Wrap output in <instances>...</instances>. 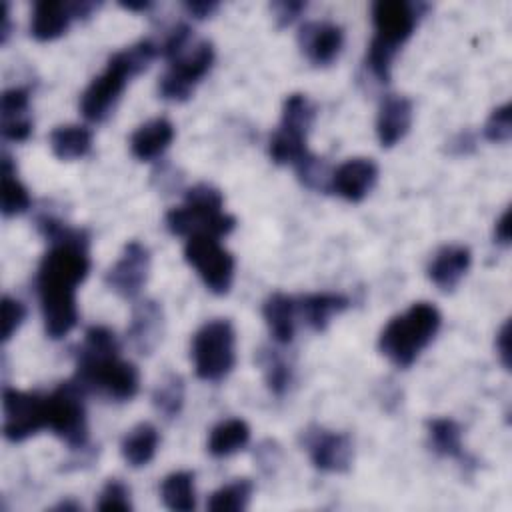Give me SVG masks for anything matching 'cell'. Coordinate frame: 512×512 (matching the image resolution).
I'll return each instance as SVG.
<instances>
[{
	"mask_svg": "<svg viewBox=\"0 0 512 512\" xmlns=\"http://www.w3.org/2000/svg\"><path fill=\"white\" fill-rule=\"evenodd\" d=\"M90 270L88 234L80 230L76 236L52 242L42 256L36 286L46 334L54 340L66 336L78 322L76 286Z\"/></svg>",
	"mask_w": 512,
	"mask_h": 512,
	"instance_id": "cell-1",
	"label": "cell"
},
{
	"mask_svg": "<svg viewBox=\"0 0 512 512\" xmlns=\"http://www.w3.org/2000/svg\"><path fill=\"white\" fill-rule=\"evenodd\" d=\"M116 334L106 326H90L76 350V376L84 392H98L124 402L136 396L140 376L132 362L118 356Z\"/></svg>",
	"mask_w": 512,
	"mask_h": 512,
	"instance_id": "cell-2",
	"label": "cell"
},
{
	"mask_svg": "<svg viewBox=\"0 0 512 512\" xmlns=\"http://www.w3.org/2000/svg\"><path fill=\"white\" fill-rule=\"evenodd\" d=\"M158 46L152 40H140L110 56L104 72L96 76L80 96L82 116L90 122H102L116 106L126 82L148 68L156 58Z\"/></svg>",
	"mask_w": 512,
	"mask_h": 512,
	"instance_id": "cell-3",
	"label": "cell"
},
{
	"mask_svg": "<svg viewBox=\"0 0 512 512\" xmlns=\"http://www.w3.org/2000/svg\"><path fill=\"white\" fill-rule=\"evenodd\" d=\"M420 18V6L406 0H378L372 4L374 36L368 46L366 66L378 82L390 80L398 48L410 38Z\"/></svg>",
	"mask_w": 512,
	"mask_h": 512,
	"instance_id": "cell-4",
	"label": "cell"
},
{
	"mask_svg": "<svg viewBox=\"0 0 512 512\" xmlns=\"http://www.w3.org/2000/svg\"><path fill=\"white\" fill-rule=\"evenodd\" d=\"M442 316L430 302H416L404 314L394 316L382 330L380 352L396 366H410L418 354L432 342Z\"/></svg>",
	"mask_w": 512,
	"mask_h": 512,
	"instance_id": "cell-5",
	"label": "cell"
},
{
	"mask_svg": "<svg viewBox=\"0 0 512 512\" xmlns=\"http://www.w3.org/2000/svg\"><path fill=\"white\" fill-rule=\"evenodd\" d=\"M222 192L210 184H196L186 192L184 204L166 214V228L176 236L212 234L224 236L234 230L236 218L222 210Z\"/></svg>",
	"mask_w": 512,
	"mask_h": 512,
	"instance_id": "cell-6",
	"label": "cell"
},
{
	"mask_svg": "<svg viewBox=\"0 0 512 512\" xmlns=\"http://www.w3.org/2000/svg\"><path fill=\"white\" fill-rule=\"evenodd\" d=\"M192 360L198 378L218 382L236 362V334L226 318H216L198 328L192 340Z\"/></svg>",
	"mask_w": 512,
	"mask_h": 512,
	"instance_id": "cell-7",
	"label": "cell"
},
{
	"mask_svg": "<svg viewBox=\"0 0 512 512\" xmlns=\"http://www.w3.org/2000/svg\"><path fill=\"white\" fill-rule=\"evenodd\" d=\"M86 392L76 380L62 382L46 398V428L60 436L70 448H84L88 442V424L84 410Z\"/></svg>",
	"mask_w": 512,
	"mask_h": 512,
	"instance_id": "cell-8",
	"label": "cell"
},
{
	"mask_svg": "<svg viewBox=\"0 0 512 512\" xmlns=\"http://www.w3.org/2000/svg\"><path fill=\"white\" fill-rule=\"evenodd\" d=\"M170 66L158 82V92L164 100L182 102L190 98L194 86L208 74L214 62V48L208 40L190 42L184 50L168 58Z\"/></svg>",
	"mask_w": 512,
	"mask_h": 512,
	"instance_id": "cell-9",
	"label": "cell"
},
{
	"mask_svg": "<svg viewBox=\"0 0 512 512\" xmlns=\"http://www.w3.org/2000/svg\"><path fill=\"white\" fill-rule=\"evenodd\" d=\"M186 262L214 294H226L234 278V258L212 234H192L184 244Z\"/></svg>",
	"mask_w": 512,
	"mask_h": 512,
	"instance_id": "cell-10",
	"label": "cell"
},
{
	"mask_svg": "<svg viewBox=\"0 0 512 512\" xmlns=\"http://www.w3.org/2000/svg\"><path fill=\"white\" fill-rule=\"evenodd\" d=\"M38 392H22L16 388H4V436L12 442H22L38 430L46 428V404Z\"/></svg>",
	"mask_w": 512,
	"mask_h": 512,
	"instance_id": "cell-11",
	"label": "cell"
},
{
	"mask_svg": "<svg viewBox=\"0 0 512 512\" xmlns=\"http://www.w3.org/2000/svg\"><path fill=\"white\" fill-rule=\"evenodd\" d=\"M150 272V254L148 248L138 240H132L124 246L120 258L110 266L104 276L106 286L122 298H134L146 284Z\"/></svg>",
	"mask_w": 512,
	"mask_h": 512,
	"instance_id": "cell-12",
	"label": "cell"
},
{
	"mask_svg": "<svg viewBox=\"0 0 512 512\" xmlns=\"http://www.w3.org/2000/svg\"><path fill=\"white\" fill-rule=\"evenodd\" d=\"M304 446L312 464L324 472H346L352 464V440L344 432L310 426L304 432Z\"/></svg>",
	"mask_w": 512,
	"mask_h": 512,
	"instance_id": "cell-13",
	"label": "cell"
},
{
	"mask_svg": "<svg viewBox=\"0 0 512 512\" xmlns=\"http://www.w3.org/2000/svg\"><path fill=\"white\" fill-rule=\"evenodd\" d=\"M300 48L314 66H326L336 60L344 44V32L334 22H308L298 34Z\"/></svg>",
	"mask_w": 512,
	"mask_h": 512,
	"instance_id": "cell-14",
	"label": "cell"
},
{
	"mask_svg": "<svg viewBox=\"0 0 512 512\" xmlns=\"http://www.w3.org/2000/svg\"><path fill=\"white\" fill-rule=\"evenodd\" d=\"M378 178V166L370 158H350L342 162L330 180V190L338 196L360 202L374 186Z\"/></svg>",
	"mask_w": 512,
	"mask_h": 512,
	"instance_id": "cell-15",
	"label": "cell"
},
{
	"mask_svg": "<svg viewBox=\"0 0 512 512\" xmlns=\"http://www.w3.org/2000/svg\"><path fill=\"white\" fill-rule=\"evenodd\" d=\"M162 328H164L162 306L156 300H142L132 310L126 336L136 352L150 354L162 338Z\"/></svg>",
	"mask_w": 512,
	"mask_h": 512,
	"instance_id": "cell-16",
	"label": "cell"
},
{
	"mask_svg": "<svg viewBox=\"0 0 512 512\" xmlns=\"http://www.w3.org/2000/svg\"><path fill=\"white\" fill-rule=\"evenodd\" d=\"M472 262V254L466 246L448 244L442 246L428 264V278L444 292H450L464 278Z\"/></svg>",
	"mask_w": 512,
	"mask_h": 512,
	"instance_id": "cell-17",
	"label": "cell"
},
{
	"mask_svg": "<svg viewBox=\"0 0 512 512\" xmlns=\"http://www.w3.org/2000/svg\"><path fill=\"white\" fill-rule=\"evenodd\" d=\"M412 124V102L406 96L390 94L382 100L378 118H376V134L384 148L400 142Z\"/></svg>",
	"mask_w": 512,
	"mask_h": 512,
	"instance_id": "cell-18",
	"label": "cell"
},
{
	"mask_svg": "<svg viewBox=\"0 0 512 512\" xmlns=\"http://www.w3.org/2000/svg\"><path fill=\"white\" fill-rule=\"evenodd\" d=\"M28 90L8 88L0 98L2 136L12 142H24L32 132V120L28 116Z\"/></svg>",
	"mask_w": 512,
	"mask_h": 512,
	"instance_id": "cell-19",
	"label": "cell"
},
{
	"mask_svg": "<svg viewBox=\"0 0 512 512\" xmlns=\"http://www.w3.org/2000/svg\"><path fill=\"white\" fill-rule=\"evenodd\" d=\"M172 138V122L168 118H154L134 130L130 136V150L138 160H154L170 146Z\"/></svg>",
	"mask_w": 512,
	"mask_h": 512,
	"instance_id": "cell-20",
	"label": "cell"
},
{
	"mask_svg": "<svg viewBox=\"0 0 512 512\" xmlns=\"http://www.w3.org/2000/svg\"><path fill=\"white\" fill-rule=\"evenodd\" d=\"M348 306H350L348 296L338 292H316L296 300V308L302 314L304 322L316 332H322L328 326L330 318L340 314Z\"/></svg>",
	"mask_w": 512,
	"mask_h": 512,
	"instance_id": "cell-21",
	"label": "cell"
},
{
	"mask_svg": "<svg viewBox=\"0 0 512 512\" xmlns=\"http://www.w3.org/2000/svg\"><path fill=\"white\" fill-rule=\"evenodd\" d=\"M72 10L68 2H54V0H40L34 4L30 30L36 40H54L68 28L72 20Z\"/></svg>",
	"mask_w": 512,
	"mask_h": 512,
	"instance_id": "cell-22",
	"label": "cell"
},
{
	"mask_svg": "<svg viewBox=\"0 0 512 512\" xmlns=\"http://www.w3.org/2000/svg\"><path fill=\"white\" fill-rule=\"evenodd\" d=\"M264 320L276 342L288 344L296 332V300L282 292H274L264 302Z\"/></svg>",
	"mask_w": 512,
	"mask_h": 512,
	"instance_id": "cell-23",
	"label": "cell"
},
{
	"mask_svg": "<svg viewBox=\"0 0 512 512\" xmlns=\"http://www.w3.org/2000/svg\"><path fill=\"white\" fill-rule=\"evenodd\" d=\"M158 440H160L158 430L150 422H140L132 430H128V434L122 438V444H120L122 458L134 468L146 466L156 454Z\"/></svg>",
	"mask_w": 512,
	"mask_h": 512,
	"instance_id": "cell-24",
	"label": "cell"
},
{
	"mask_svg": "<svg viewBox=\"0 0 512 512\" xmlns=\"http://www.w3.org/2000/svg\"><path fill=\"white\" fill-rule=\"evenodd\" d=\"M92 132L80 124H62L50 132V148L60 160H78L90 152Z\"/></svg>",
	"mask_w": 512,
	"mask_h": 512,
	"instance_id": "cell-25",
	"label": "cell"
},
{
	"mask_svg": "<svg viewBox=\"0 0 512 512\" xmlns=\"http://www.w3.org/2000/svg\"><path fill=\"white\" fill-rule=\"evenodd\" d=\"M250 440V426L240 418H228L216 424L208 436V452L216 458L242 450Z\"/></svg>",
	"mask_w": 512,
	"mask_h": 512,
	"instance_id": "cell-26",
	"label": "cell"
},
{
	"mask_svg": "<svg viewBox=\"0 0 512 512\" xmlns=\"http://www.w3.org/2000/svg\"><path fill=\"white\" fill-rule=\"evenodd\" d=\"M314 116H316V108L304 94H290L284 100L282 122L278 130L288 136L306 140V134L314 122Z\"/></svg>",
	"mask_w": 512,
	"mask_h": 512,
	"instance_id": "cell-27",
	"label": "cell"
},
{
	"mask_svg": "<svg viewBox=\"0 0 512 512\" xmlns=\"http://www.w3.org/2000/svg\"><path fill=\"white\" fill-rule=\"evenodd\" d=\"M430 446L436 454L456 460H466L462 448V428L452 418H434L428 422Z\"/></svg>",
	"mask_w": 512,
	"mask_h": 512,
	"instance_id": "cell-28",
	"label": "cell"
},
{
	"mask_svg": "<svg viewBox=\"0 0 512 512\" xmlns=\"http://www.w3.org/2000/svg\"><path fill=\"white\" fill-rule=\"evenodd\" d=\"M160 496L166 508L176 512H190L196 506V494H194V474L180 470L172 472L162 480Z\"/></svg>",
	"mask_w": 512,
	"mask_h": 512,
	"instance_id": "cell-29",
	"label": "cell"
},
{
	"mask_svg": "<svg viewBox=\"0 0 512 512\" xmlns=\"http://www.w3.org/2000/svg\"><path fill=\"white\" fill-rule=\"evenodd\" d=\"M2 214L14 216L30 208L26 186L16 176V166L8 154L2 156Z\"/></svg>",
	"mask_w": 512,
	"mask_h": 512,
	"instance_id": "cell-30",
	"label": "cell"
},
{
	"mask_svg": "<svg viewBox=\"0 0 512 512\" xmlns=\"http://www.w3.org/2000/svg\"><path fill=\"white\" fill-rule=\"evenodd\" d=\"M254 484L248 478H238L216 492L210 494L208 498V510L214 512H240L248 506L250 496H252Z\"/></svg>",
	"mask_w": 512,
	"mask_h": 512,
	"instance_id": "cell-31",
	"label": "cell"
},
{
	"mask_svg": "<svg viewBox=\"0 0 512 512\" xmlns=\"http://www.w3.org/2000/svg\"><path fill=\"white\" fill-rule=\"evenodd\" d=\"M154 408L168 420L176 418L184 404V382L178 374H166L152 394Z\"/></svg>",
	"mask_w": 512,
	"mask_h": 512,
	"instance_id": "cell-32",
	"label": "cell"
},
{
	"mask_svg": "<svg viewBox=\"0 0 512 512\" xmlns=\"http://www.w3.org/2000/svg\"><path fill=\"white\" fill-rule=\"evenodd\" d=\"M258 362L262 364L268 388L276 396H282L286 392V388L290 386V380H292L290 364L276 350H262L260 356H258Z\"/></svg>",
	"mask_w": 512,
	"mask_h": 512,
	"instance_id": "cell-33",
	"label": "cell"
},
{
	"mask_svg": "<svg viewBox=\"0 0 512 512\" xmlns=\"http://www.w3.org/2000/svg\"><path fill=\"white\" fill-rule=\"evenodd\" d=\"M294 166H296V172H298L302 184H306L312 190H330L332 176L328 174V166L322 158H316L308 152Z\"/></svg>",
	"mask_w": 512,
	"mask_h": 512,
	"instance_id": "cell-34",
	"label": "cell"
},
{
	"mask_svg": "<svg viewBox=\"0 0 512 512\" xmlns=\"http://www.w3.org/2000/svg\"><path fill=\"white\" fill-rule=\"evenodd\" d=\"M96 508L100 512H130V490L120 480H110L102 488Z\"/></svg>",
	"mask_w": 512,
	"mask_h": 512,
	"instance_id": "cell-35",
	"label": "cell"
},
{
	"mask_svg": "<svg viewBox=\"0 0 512 512\" xmlns=\"http://www.w3.org/2000/svg\"><path fill=\"white\" fill-rule=\"evenodd\" d=\"M512 136V106L506 102L494 108L484 124V138L490 142H508Z\"/></svg>",
	"mask_w": 512,
	"mask_h": 512,
	"instance_id": "cell-36",
	"label": "cell"
},
{
	"mask_svg": "<svg viewBox=\"0 0 512 512\" xmlns=\"http://www.w3.org/2000/svg\"><path fill=\"white\" fill-rule=\"evenodd\" d=\"M26 318V306L10 296L2 298V342H8Z\"/></svg>",
	"mask_w": 512,
	"mask_h": 512,
	"instance_id": "cell-37",
	"label": "cell"
},
{
	"mask_svg": "<svg viewBox=\"0 0 512 512\" xmlns=\"http://www.w3.org/2000/svg\"><path fill=\"white\" fill-rule=\"evenodd\" d=\"M304 8H306V2H298V0H288V2L284 0V2L272 4V12L278 26H288L290 22H294Z\"/></svg>",
	"mask_w": 512,
	"mask_h": 512,
	"instance_id": "cell-38",
	"label": "cell"
},
{
	"mask_svg": "<svg viewBox=\"0 0 512 512\" xmlns=\"http://www.w3.org/2000/svg\"><path fill=\"white\" fill-rule=\"evenodd\" d=\"M496 352L506 370H510V320H506L496 334Z\"/></svg>",
	"mask_w": 512,
	"mask_h": 512,
	"instance_id": "cell-39",
	"label": "cell"
},
{
	"mask_svg": "<svg viewBox=\"0 0 512 512\" xmlns=\"http://www.w3.org/2000/svg\"><path fill=\"white\" fill-rule=\"evenodd\" d=\"M494 236H496V242L502 244V246H508L510 244V208H506L500 218L496 220V228H494Z\"/></svg>",
	"mask_w": 512,
	"mask_h": 512,
	"instance_id": "cell-40",
	"label": "cell"
},
{
	"mask_svg": "<svg viewBox=\"0 0 512 512\" xmlns=\"http://www.w3.org/2000/svg\"><path fill=\"white\" fill-rule=\"evenodd\" d=\"M216 2H212V0H202V2H186L184 4V8L188 10V14H192L194 18H206V16H210L214 10H216Z\"/></svg>",
	"mask_w": 512,
	"mask_h": 512,
	"instance_id": "cell-41",
	"label": "cell"
},
{
	"mask_svg": "<svg viewBox=\"0 0 512 512\" xmlns=\"http://www.w3.org/2000/svg\"><path fill=\"white\" fill-rule=\"evenodd\" d=\"M8 34H10V14H8V4L4 2V4H2V28H0V38H2V42H6Z\"/></svg>",
	"mask_w": 512,
	"mask_h": 512,
	"instance_id": "cell-42",
	"label": "cell"
},
{
	"mask_svg": "<svg viewBox=\"0 0 512 512\" xmlns=\"http://www.w3.org/2000/svg\"><path fill=\"white\" fill-rule=\"evenodd\" d=\"M150 6V2H122V8L126 10H146Z\"/></svg>",
	"mask_w": 512,
	"mask_h": 512,
	"instance_id": "cell-43",
	"label": "cell"
},
{
	"mask_svg": "<svg viewBox=\"0 0 512 512\" xmlns=\"http://www.w3.org/2000/svg\"><path fill=\"white\" fill-rule=\"evenodd\" d=\"M56 508H58V510H78L80 506H78V504H72V502H62V504H58Z\"/></svg>",
	"mask_w": 512,
	"mask_h": 512,
	"instance_id": "cell-44",
	"label": "cell"
}]
</instances>
